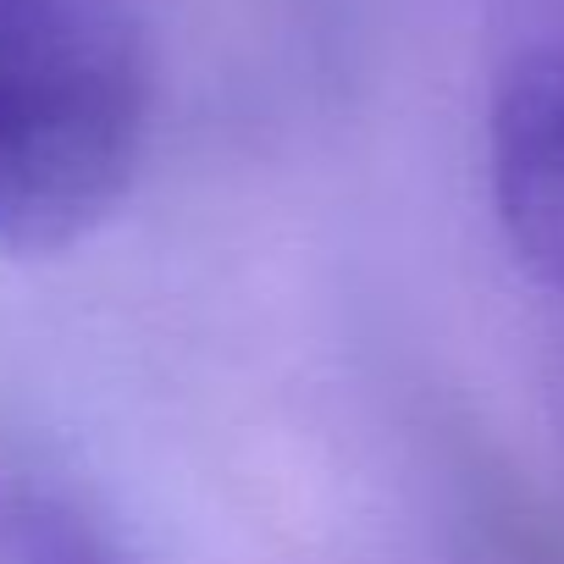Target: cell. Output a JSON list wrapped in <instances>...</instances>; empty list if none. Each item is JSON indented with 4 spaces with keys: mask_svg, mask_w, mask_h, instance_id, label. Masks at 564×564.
I'll use <instances>...</instances> for the list:
<instances>
[{
    "mask_svg": "<svg viewBox=\"0 0 564 564\" xmlns=\"http://www.w3.org/2000/svg\"><path fill=\"white\" fill-rule=\"evenodd\" d=\"M150 45L133 0H0V249L56 254L133 188Z\"/></svg>",
    "mask_w": 564,
    "mask_h": 564,
    "instance_id": "6da1fadb",
    "label": "cell"
},
{
    "mask_svg": "<svg viewBox=\"0 0 564 564\" xmlns=\"http://www.w3.org/2000/svg\"><path fill=\"white\" fill-rule=\"evenodd\" d=\"M23 564H122L89 525H78L73 514H29L23 520V547H18Z\"/></svg>",
    "mask_w": 564,
    "mask_h": 564,
    "instance_id": "3957f363",
    "label": "cell"
},
{
    "mask_svg": "<svg viewBox=\"0 0 564 564\" xmlns=\"http://www.w3.org/2000/svg\"><path fill=\"white\" fill-rule=\"evenodd\" d=\"M487 177L520 265L564 294V51H531L498 78Z\"/></svg>",
    "mask_w": 564,
    "mask_h": 564,
    "instance_id": "7a4b0ae2",
    "label": "cell"
}]
</instances>
